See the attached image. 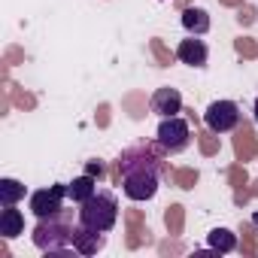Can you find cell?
I'll list each match as a JSON object with an SVG mask.
<instances>
[{
  "mask_svg": "<svg viewBox=\"0 0 258 258\" xmlns=\"http://www.w3.org/2000/svg\"><path fill=\"white\" fill-rule=\"evenodd\" d=\"M115 222H118V198L112 191H94L85 204H79V225L109 234Z\"/></svg>",
  "mask_w": 258,
  "mask_h": 258,
  "instance_id": "cell-2",
  "label": "cell"
},
{
  "mask_svg": "<svg viewBox=\"0 0 258 258\" xmlns=\"http://www.w3.org/2000/svg\"><path fill=\"white\" fill-rule=\"evenodd\" d=\"M118 176L127 201H152L161 185V158L155 155L152 146H131L118 155Z\"/></svg>",
  "mask_w": 258,
  "mask_h": 258,
  "instance_id": "cell-1",
  "label": "cell"
},
{
  "mask_svg": "<svg viewBox=\"0 0 258 258\" xmlns=\"http://www.w3.org/2000/svg\"><path fill=\"white\" fill-rule=\"evenodd\" d=\"M252 112H255V121H258V97H255V109Z\"/></svg>",
  "mask_w": 258,
  "mask_h": 258,
  "instance_id": "cell-16",
  "label": "cell"
},
{
  "mask_svg": "<svg viewBox=\"0 0 258 258\" xmlns=\"http://www.w3.org/2000/svg\"><path fill=\"white\" fill-rule=\"evenodd\" d=\"M155 137H158V149L164 155H179L191 143V127H188V121L182 115H167V118L158 121V134Z\"/></svg>",
  "mask_w": 258,
  "mask_h": 258,
  "instance_id": "cell-4",
  "label": "cell"
},
{
  "mask_svg": "<svg viewBox=\"0 0 258 258\" xmlns=\"http://www.w3.org/2000/svg\"><path fill=\"white\" fill-rule=\"evenodd\" d=\"M204 124L213 134H228L240 124V106L234 100H213L204 109Z\"/></svg>",
  "mask_w": 258,
  "mask_h": 258,
  "instance_id": "cell-5",
  "label": "cell"
},
{
  "mask_svg": "<svg viewBox=\"0 0 258 258\" xmlns=\"http://www.w3.org/2000/svg\"><path fill=\"white\" fill-rule=\"evenodd\" d=\"M207 243H210L213 252L225 255V252H234V249H237V234L228 231V228H213V231L207 234Z\"/></svg>",
  "mask_w": 258,
  "mask_h": 258,
  "instance_id": "cell-14",
  "label": "cell"
},
{
  "mask_svg": "<svg viewBox=\"0 0 258 258\" xmlns=\"http://www.w3.org/2000/svg\"><path fill=\"white\" fill-rule=\"evenodd\" d=\"M182 28H185L188 34H195V37H204V34L210 31V16H207V10H201V7H185V10H182Z\"/></svg>",
  "mask_w": 258,
  "mask_h": 258,
  "instance_id": "cell-11",
  "label": "cell"
},
{
  "mask_svg": "<svg viewBox=\"0 0 258 258\" xmlns=\"http://www.w3.org/2000/svg\"><path fill=\"white\" fill-rule=\"evenodd\" d=\"M34 246L46 255H61L73 246V228L67 222H61L58 216H49V219H40V225L34 228L31 234Z\"/></svg>",
  "mask_w": 258,
  "mask_h": 258,
  "instance_id": "cell-3",
  "label": "cell"
},
{
  "mask_svg": "<svg viewBox=\"0 0 258 258\" xmlns=\"http://www.w3.org/2000/svg\"><path fill=\"white\" fill-rule=\"evenodd\" d=\"M176 58L188 67H207V58H210V49L204 40H198L195 34H188V40H179L176 46Z\"/></svg>",
  "mask_w": 258,
  "mask_h": 258,
  "instance_id": "cell-8",
  "label": "cell"
},
{
  "mask_svg": "<svg viewBox=\"0 0 258 258\" xmlns=\"http://www.w3.org/2000/svg\"><path fill=\"white\" fill-rule=\"evenodd\" d=\"M149 109H152L155 115H161V118L179 115V112H182V94H179V88H170V85L155 88L152 97H149Z\"/></svg>",
  "mask_w": 258,
  "mask_h": 258,
  "instance_id": "cell-7",
  "label": "cell"
},
{
  "mask_svg": "<svg viewBox=\"0 0 258 258\" xmlns=\"http://www.w3.org/2000/svg\"><path fill=\"white\" fill-rule=\"evenodd\" d=\"M25 195H28L25 182H19V179H13V176H4V179H0V207H16L19 201H25Z\"/></svg>",
  "mask_w": 258,
  "mask_h": 258,
  "instance_id": "cell-13",
  "label": "cell"
},
{
  "mask_svg": "<svg viewBox=\"0 0 258 258\" xmlns=\"http://www.w3.org/2000/svg\"><path fill=\"white\" fill-rule=\"evenodd\" d=\"M94 191H97V179H94L91 173H82V176H76L73 182H67V198H70L73 204H85Z\"/></svg>",
  "mask_w": 258,
  "mask_h": 258,
  "instance_id": "cell-12",
  "label": "cell"
},
{
  "mask_svg": "<svg viewBox=\"0 0 258 258\" xmlns=\"http://www.w3.org/2000/svg\"><path fill=\"white\" fill-rule=\"evenodd\" d=\"M85 173H91L94 179H100V176H103V164H100V161H88V167H85Z\"/></svg>",
  "mask_w": 258,
  "mask_h": 258,
  "instance_id": "cell-15",
  "label": "cell"
},
{
  "mask_svg": "<svg viewBox=\"0 0 258 258\" xmlns=\"http://www.w3.org/2000/svg\"><path fill=\"white\" fill-rule=\"evenodd\" d=\"M64 198H67V185L64 182H55L49 188H37V191H31V213L37 219L58 216L61 207H64Z\"/></svg>",
  "mask_w": 258,
  "mask_h": 258,
  "instance_id": "cell-6",
  "label": "cell"
},
{
  "mask_svg": "<svg viewBox=\"0 0 258 258\" xmlns=\"http://www.w3.org/2000/svg\"><path fill=\"white\" fill-rule=\"evenodd\" d=\"M103 243H106L103 231H91L85 225L73 228V252H79V255H97L103 249Z\"/></svg>",
  "mask_w": 258,
  "mask_h": 258,
  "instance_id": "cell-9",
  "label": "cell"
},
{
  "mask_svg": "<svg viewBox=\"0 0 258 258\" xmlns=\"http://www.w3.org/2000/svg\"><path fill=\"white\" fill-rule=\"evenodd\" d=\"M0 234H4L7 240L25 234V216H22V210H16V207H4V210H0Z\"/></svg>",
  "mask_w": 258,
  "mask_h": 258,
  "instance_id": "cell-10",
  "label": "cell"
}]
</instances>
